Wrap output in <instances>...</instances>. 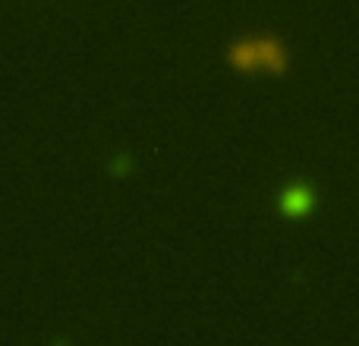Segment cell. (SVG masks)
<instances>
[{
    "label": "cell",
    "instance_id": "cell-1",
    "mask_svg": "<svg viewBox=\"0 0 359 346\" xmlns=\"http://www.w3.org/2000/svg\"><path fill=\"white\" fill-rule=\"evenodd\" d=\"M227 63L236 73H287L290 69V54L284 41L274 35H249L236 38L227 48Z\"/></svg>",
    "mask_w": 359,
    "mask_h": 346
},
{
    "label": "cell",
    "instance_id": "cell-2",
    "mask_svg": "<svg viewBox=\"0 0 359 346\" xmlns=\"http://www.w3.org/2000/svg\"><path fill=\"white\" fill-rule=\"evenodd\" d=\"M309 205H312V195H306L303 189H290L284 195V211H290V214H303Z\"/></svg>",
    "mask_w": 359,
    "mask_h": 346
}]
</instances>
